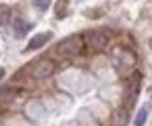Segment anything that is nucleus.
Segmentation results:
<instances>
[{
	"label": "nucleus",
	"mask_w": 152,
	"mask_h": 126,
	"mask_svg": "<svg viewBox=\"0 0 152 126\" xmlns=\"http://www.w3.org/2000/svg\"><path fill=\"white\" fill-rule=\"evenodd\" d=\"M30 30H31V23L25 22V20H22V18H18V20L13 22V33H15L18 38L25 37Z\"/></svg>",
	"instance_id": "39448f33"
},
{
	"label": "nucleus",
	"mask_w": 152,
	"mask_h": 126,
	"mask_svg": "<svg viewBox=\"0 0 152 126\" xmlns=\"http://www.w3.org/2000/svg\"><path fill=\"white\" fill-rule=\"evenodd\" d=\"M33 4H35V7H37L38 10L45 12V10H48L50 4H51V0H33Z\"/></svg>",
	"instance_id": "9b49d317"
},
{
	"label": "nucleus",
	"mask_w": 152,
	"mask_h": 126,
	"mask_svg": "<svg viewBox=\"0 0 152 126\" xmlns=\"http://www.w3.org/2000/svg\"><path fill=\"white\" fill-rule=\"evenodd\" d=\"M2 75H4V71H2V70H0V77H2Z\"/></svg>",
	"instance_id": "ddd939ff"
},
{
	"label": "nucleus",
	"mask_w": 152,
	"mask_h": 126,
	"mask_svg": "<svg viewBox=\"0 0 152 126\" xmlns=\"http://www.w3.org/2000/svg\"><path fill=\"white\" fill-rule=\"evenodd\" d=\"M56 53L61 57H73V55H80V52L83 50V40L78 35H73L68 38L61 40L56 45Z\"/></svg>",
	"instance_id": "f257e3e1"
},
{
	"label": "nucleus",
	"mask_w": 152,
	"mask_h": 126,
	"mask_svg": "<svg viewBox=\"0 0 152 126\" xmlns=\"http://www.w3.org/2000/svg\"><path fill=\"white\" fill-rule=\"evenodd\" d=\"M147 121V106H142L134 118V126H144Z\"/></svg>",
	"instance_id": "9d476101"
},
{
	"label": "nucleus",
	"mask_w": 152,
	"mask_h": 126,
	"mask_svg": "<svg viewBox=\"0 0 152 126\" xmlns=\"http://www.w3.org/2000/svg\"><path fill=\"white\" fill-rule=\"evenodd\" d=\"M68 13V0H58L55 5V15L56 18H65Z\"/></svg>",
	"instance_id": "0eeeda50"
},
{
	"label": "nucleus",
	"mask_w": 152,
	"mask_h": 126,
	"mask_svg": "<svg viewBox=\"0 0 152 126\" xmlns=\"http://www.w3.org/2000/svg\"><path fill=\"white\" fill-rule=\"evenodd\" d=\"M113 123H114V126H124L126 123H127V111H126L124 108L118 110L113 116Z\"/></svg>",
	"instance_id": "6e6552de"
},
{
	"label": "nucleus",
	"mask_w": 152,
	"mask_h": 126,
	"mask_svg": "<svg viewBox=\"0 0 152 126\" xmlns=\"http://www.w3.org/2000/svg\"><path fill=\"white\" fill-rule=\"evenodd\" d=\"M55 73V61L48 60V58H43V60L37 61L31 70V77L35 80H45V78L51 77Z\"/></svg>",
	"instance_id": "7ed1b4c3"
},
{
	"label": "nucleus",
	"mask_w": 152,
	"mask_h": 126,
	"mask_svg": "<svg viewBox=\"0 0 152 126\" xmlns=\"http://www.w3.org/2000/svg\"><path fill=\"white\" fill-rule=\"evenodd\" d=\"M12 18V8L5 4H0V25H7Z\"/></svg>",
	"instance_id": "1a4fd4ad"
},
{
	"label": "nucleus",
	"mask_w": 152,
	"mask_h": 126,
	"mask_svg": "<svg viewBox=\"0 0 152 126\" xmlns=\"http://www.w3.org/2000/svg\"><path fill=\"white\" fill-rule=\"evenodd\" d=\"M17 96V90L12 86H4L0 90V103H5L8 105L10 101H13Z\"/></svg>",
	"instance_id": "423d86ee"
},
{
	"label": "nucleus",
	"mask_w": 152,
	"mask_h": 126,
	"mask_svg": "<svg viewBox=\"0 0 152 126\" xmlns=\"http://www.w3.org/2000/svg\"><path fill=\"white\" fill-rule=\"evenodd\" d=\"M86 43L93 52H103L109 43V37L103 30H91L86 33Z\"/></svg>",
	"instance_id": "f03ea898"
},
{
	"label": "nucleus",
	"mask_w": 152,
	"mask_h": 126,
	"mask_svg": "<svg viewBox=\"0 0 152 126\" xmlns=\"http://www.w3.org/2000/svg\"><path fill=\"white\" fill-rule=\"evenodd\" d=\"M51 37H53V33L51 32H43V33H37L35 37H31V40L28 42L27 45V50H38L42 48V46H45L46 43L51 40Z\"/></svg>",
	"instance_id": "20e7f679"
},
{
	"label": "nucleus",
	"mask_w": 152,
	"mask_h": 126,
	"mask_svg": "<svg viewBox=\"0 0 152 126\" xmlns=\"http://www.w3.org/2000/svg\"><path fill=\"white\" fill-rule=\"evenodd\" d=\"M149 45H151V48H152V38H151V40H149Z\"/></svg>",
	"instance_id": "f8f14e48"
}]
</instances>
